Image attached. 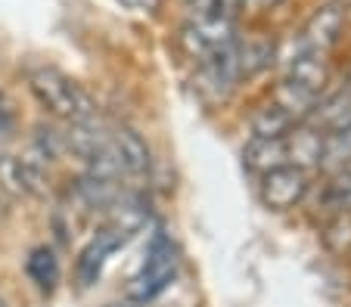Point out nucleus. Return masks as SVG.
Masks as SVG:
<instances>
[{
  "label": "nucleus",
  "instance_id": "nucleus-7",
  "mask_svg": "<svg viewBox=\"0 0 351 307\" xmlns=\"http://www.w3.org/2000/svg\"><path fill=\"white\" fill-rule=\"evenodd\" d=\"M308 121H311V131H317L320 137L345 131L351 124V90L348 87H339L332 94L320 96L311 106V112H308Z\"/></svg>",
  "mask_w": 351,
  "mask_h": 307
},
{
  "label": "nucleus",
  "instance_id": "nucleus-10",
  "mask_svg": "<svg viewBox=\"0 0 351 307\" xmlns=\"http://www.w3.org/2000/svg\"><path fill=\"white\" fill-rule=\"evenodd\" d=\"M245 0H186V19H224L237 22Z\"/></svg>",
  "mask_w": 351,
  "mask_h": 307
},
{
  "label": "nucleus",
  "instance_id": "nucleus-9",
  "mask_svg": "<svg viewBox=\"0 0 351 307\" xmlns=\"http://www.w3.org/2000/svg\"><path fill=\"white\" fill-rule=\"evenodd\" d=\"M25 273H28V280L40 289V292H47V295L53 292L56 282H60V276H62L60 258H56L53 248H47V245L32 248L28 258H25Z\"/></svg>",
  "mask_w": 351,
  "mask_h": 307
},
{
  "label": "nucleus",
  "instance_id": "nucleus-2",
  "mask_svg": "<svg viewBox=\"0 0 351 307\" xmlns=\"http://www.w3.org/2000/svg\"><path fill=\"white\" fill-rule=\"evenodd\" d=\"M140 224H143V214L134 211V208H121L106 227L97 230V236H93L78 254V267H75V273H78L81 286H93V282L99 280V273H103V267H106V261L112 258L128 239H131L134 230H137Z\"/></svg>",
  "mask_w": 351,
  "mask_h": 307
},
{
  "label": "nucleus",
  "instance_id": "nucleus-1",
  "mask_svg": "<svg viewBox=\"0 0 351 307\" xmlns=\"http://www.w3.org/2000/svg\"><path fill=\"white\" fill-rule=\"evenodd\" d=\"M28 90L47 112L56 115L66 124L97 118V100L84 90V84H78L75 78H69L66 72L53 66L28 68Z\"/></svg>",
  "mask_w": 351,
  "mask_h": 307
},
{
  "label": "nucleus",
  "instance_id": "nucleus-12",
  "mask_svg": "<svg viewBox=\"0 0 351 307\" xmlns=\"http://www.w3.org/2000/svg\"><path fill=\"white\" fill-rule=\"evenodd\" d=\"M128 10H137V13H153V10H159L162 0H121Z\"/></svg>",
  "mask_w": 351,
  "mask_h": 307
},
{
  "label": "nucleus",
  "instance_id": "nucleus-4",
  "mask_svg": "<svg viewBox=\"0 0 351 307\" xmlns=\"http://www.w3.org/2000/svg\"><path fill=\"white\" fill-rule=\"evenodd\" d=\"M180 44L202 66L237 44V25L224 19H186L184 31H180Z\"/></svg>",
  "mask_w": 351,
  "mask_h": 307
},
{
  "label": "nucleus",
  "instance_id": "nucleus-5",
  "mask_svg": "<svg viewBox=\"0 0 351 307\" xmlns=\"http://www.w3.org/2000/svg\"><path fill=\"white\" fill-rule=\"evenodd\" d=\"M258 193L267 208H274V211H289V208H295L298 202L305 199L308 171L298 165H277L261 174Z\"/></svg>",
  "mask_w": 351,
  "mask_h": 307
},
{
  "label": "nucleus",
  "instance_id": "nucleus-6",
  "mask_svg": "<svg viewBox=\"0 0 351 307\" xmlns=\"http://www.w3.org/2000/svg\"><path fill=\"white\" fill-rule=\"evenodd\" d=\"M0 187L13 196H44L47 174L38 161L19 155H0Z\"/></svg>",
  "mask_w": 351,
  "mask_h": 307
},
{
  "label": "nucleus",
  "instance_id": "nucleus-8",
  "mask_svg": "<svg viewBox=\"0 0 351 307\" xmlns=\"http://www.w3.org/2000/svg\"><path fill=\"white\" fill-rule=\"evenodd\" d=\"M345 25V13L342 7H336V3H330V7L317 10V13L311 16V22L305 25V31L298 34V50H311V53H330V47L339 40V31H342Z\"/></svg>",
  "mask_w": 351,
  "mask_h": 307
},
{
  "label": "nucleus",
  "instance_id": "nucleus-13",
  "mask_svg": "<svg viewBox=\"0 0 351 307\" xmlns=\"http://www.w3.org/2000/svg\"><path fill=\"white\" fill-rule=\"evenodd\" d=\"M252 10H274V7H280L283 0H245Z\"/></svg>",
  "mask_w": 351,
  "mask_h": 307
},
{
  "label": "nucleus",
  "instance_id": "nucleus-3",
  "mask_svg": "<svg viewBox=\"0 0 351 307\" xmlns=\"http://www.w3.org/2000/svg\"><path fill=\"white\" fill-rule=\"evenodd\" d=\"M178 270H180V254L178 248L171 245L168 236H156L149 252H146L143 267L134 273V280L128 282V301L134 304H149L156 301L174 280H178Z\"/></svg>",
  "mask_w": 351,
  "mask_h": 307
},
{
  "label": "nucleus",
  "instance_id": "nucleus-15",
  "mask_svg": "<svg viewBox=\"0 0 351 307\" xmlns=\"http://www.w3.org/2000/svg\"><path fill=\"white\" fill-rule=\"evenodd\" d=\"M0 307H7V298H3V295H0Z\"/></svg>",
  "mask_w": 351,
  "mask_h": 307
},
{
  "label": "nucleus",
  "instance_id": "nucleus-11",
  "mask_svg": "<svg viewBox=\"0 0 351 307\" xmlns=\"http://www.w3.org/2000/svg\"><path fill=\"white\" fill-rule=\"evenodd\" d=\"M330 205L336 208V211H351V168L348 171H342L336 177V181L330 183Z\"/></svg>",
  "mask_w": 351,
  "mask_h": 307
},
{
  "label": "nucleus",
  "instance_id": "nucleus-14",
  "mask_svg": "<svg viewBox=\"0 0 351 307\" xmlns=\"http://www.w3.org/2000/svg\"><path fill=\"white\" fill-rule=\"evenodd\" d=\"M106 307H137V304H134V301H112V304H106Z\"/></svg>",
  "mask_w": 351,
  "mask_h": 307
}]
</instances>
